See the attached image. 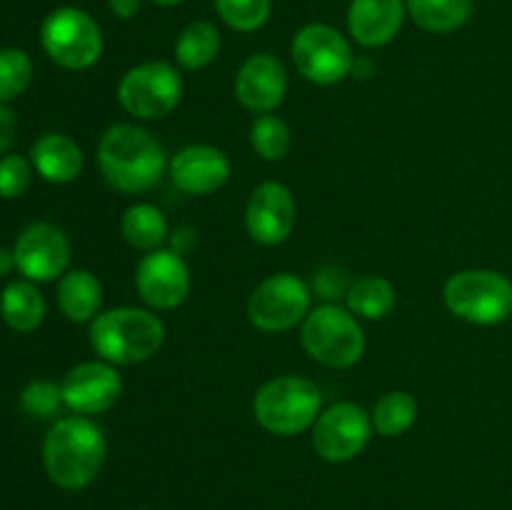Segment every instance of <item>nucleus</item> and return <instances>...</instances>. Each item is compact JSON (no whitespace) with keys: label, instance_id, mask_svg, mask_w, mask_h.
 Segmentation results:
<instances>
[{"label":"nucleus","instance_id":"f257e3e1","mask_svg":"<svg viewBox=\"0 0 512 510\" xmlns=\"http://www.w3.org/2000/svg\"><path fill=\"white\" fill-rule=\"evenodd\" d=\"M168 163L163 145L140 125H110L98 143L100 173L120 193H145L155 188Z\"/></svg>","mask_w":512,"mask_h":510},{"label":"nucleus","instance_id":"f03ea898","mask_svg":"<svg viewBox=\"0 0 512 510\" xmlns=\"http://www.w3.org/2000/svg\"><path fill=\"white\" fill-rule=\"evenodd\" d=\"M105 435L85 415L60 418L43 443V465L48 478L65 490H80L98 478L105 463Z\"/></svg>","mask_w":512,"mask_h":510},{"label":"nucleus","instance_id":"7ed1b4c3","mask_svg":"<svg viewBox=\"0 0 512 510\" xmlns=\"http://www.w3.org/2000/svg\"><path fill=\"white\" fill-rule=\"evenodd\" d=\"M90 345L100 360L113 365H135L158 355L165 340V325L143 308H110L90 320Z\"/></svg>","mask_w":512,"mask_h":510},{"label":"nucleus","instance_id":"20e7f679","mask_svg":"<svg viewBox=\"0 0 512 510\" xmlns=\"http://www.w3.org/2000/svg\"><path fill=\"white\" fill-rule=\"evenodd\" d=\"M323 413V393L300 375H280L268 380L253 398V415L260 428L273 435H298L313 428Z\"/></svg>","mask_w":512,"mask_h":510},{"label":"nucleus","instance_id":"39448f33","mask_svg":"<svg viewBox=\"0 0 512 510\" xmlns=\"http://www.w3.org/2000/svg\"><path fill=\"white\" fill-rule=\"evenodd\" d=\"M305 353L325 368L343 370L365 353V333L358 318L338 303H323L308 313L300 328Z\"/></svg>","mask_w":512,"mask_h":510},{"label":"nucleus","instance_id":"423d86ee","mask_svg":"<svg viewBox=\"0 0 512 510\" xmlns=\"http://www.w3.org/2000/svg\"><path fill=\"white\" fill-rule=\"evenodd\" d=\"M445 308L473 325H498L512 315V280L498 270L470 268L450 275Z\"/></svg>","mask_w":512,"mask_h":510},{"label":"nucleus","instance_id":"0eeeda50","mask_svg":"<svg viewBox=\"0 0 512 510\" xmlns=\"http://www.w3.org/2000/svg\"><path fill=\"white\" fill-rule=\"evenodd\" d=\"M40 43L53 63L65 70H85L103 55V33L80 8H58L45 18Z\"/></svg>","mask_w":512,"mask_h":510},{"label":"nucleus","instance_id":"6e6552de","mask_svg":"<svg viewBox=\"0 0 512 510\" xmlns=\"http://www.w3.org/2000/svg\"><path fill=\"white\" fill-rule=\"evenodd\" d=\"M183 98V78L165 60H150L130 68L120 78L118 100L138 120H158L173 113Z\"/></svg>","mask_w":512,"mask_h":510},{"label":"nucleus","instance_id":"1a4fd4ad","mask_svg":"<svg viewBox=\"0 0 512 510\" xmlns=\"http://www.w3.org/2000/svg\"><path fill=\"white\" fill-rule=\"evenodd\" d=\"M290 55L305 80L315 85H335L353 73L355 55L340 30L325 23H310L295 33Z\"/></svg>","mask_w":512,"mask_h":510},{"label":"nucleus","instance_id":"9d476101","mask_svg":"<svg viewBox=\"0 0 512 510\" xmlns=\"http://www.w3.org/2000/svg\"><path fill=\"white\" fill-rule=\"evenodd\" d=\"M313 303V290L293 273L265 278L248 300V318L263 333H285L303 323Z\"/></svg>","mask_w":512,"mask_h":510},{"label":"nucleus","instance_id":"9b49d317","mask_svg":"<svg viewBox=\"0 0 512 510\" xmlns=\"http://www.w3.org/2000/svg\"><path fill=\"white\" fill-rule=\"evenodd\" d=\"M373 435V420L358 403H335L318 415L313 425V448L328 463L358 458Z\"/></svg>","mask_w":512,"mask_h":510},{"label":"nucleus","instance_id":"f8f14e48","mask_svg":"<svg viewBox=\"0 0 512 510\" xmlns=\"http://www.w3.org/2000/svg\"><path fill=\"white\" fill-rule=\"evenodd\" d=\"M135 288H138L140 300L150 308H178L190 293L188 263L173 248L150 250L135 268Z\"/></svg>","mask_w":512,"mask_h":510},{"label":"nucleus","instance_id":"ddd939ff","mask_svg":"<svg viewBox=\"0 0 512 510\" xmlns=\"http://www.w3.org/2000/svg\"><path fill=\"white\" fill-rule=\"evenodd\" d=\"M15 268L30 283H50L65 275L70 263V243L60 228L50 223H35L15 240Z\"/></svg>","mask_w":512,"mask_h":510},{"label":"nucleus","instance_id":"4468645a","mask_svg":"<svg viewBox=\"0 0 512 510\" xmlns=\"http://www.w3.org/2000/svg\"><path fill=\"white\" fill-rule=\"evenodd\" d=\"M63 403L78 415H98L113 408L123 393V380L118 368L105 360H88L65 373Z\"/></svg>","mask_w":512,"mask_h":510},{"label":"nucleus","instance_id":"2eb2a0df","mask_svg":"<svg viewBox=\"0 0 512 510\" xmlns=\"http://www.w3.org/2000/svg\"><path fill=\"white\" fill-rule=\"evenodd\" d=\"M295 218H298V208H295V198L288 185L268 180L250 193L248 208H245V228L255 243H285L293 233Z\"/></svg>","mask_w":512,"mask_h":510},{"label":"nucleus","instance_id":"dca6fc26","mask_svg":"<svg viewBox=\"0 0 512 510\" xmlns=\"http://www.w3.org/2000/svg\"><path fill=\"white\" fill-rule=\"evenodd\" d=\"M288 93V70L275 55L255 53L235 75V98L250 113H273Z\"/></svg>","mask_w":512,"mask_h":510},{"label":"nucleus","instance_id":"f3484780","mask_svg":"<svg viewBox=\"0 0 512 510\" xmlns=\"http://www.w3.org/2000/svg\"><path fill=\"white\" fill-rule=\"evenodd\" d=\"M168 173L175 188L183 193L210 195L228 183L230 160L213 145H188L170 158Z\"/></svg>","mask_w":512,"mask_h":510},{"label":"nucleus","instance_id":"a211bd4d","mask_svg":"<svg viewBox=\"0 0 512 510\" xmlns=\"http://www.w3.org/2000/svg\"><path fill=\"white\" fill-rule=\"evenodd\" d=\"M405 0H350L348 30L363 48H383L405 23Z\"/></svg>","mask_w":512,"mask_h":510},{"label":"nucleus","instance_id":"6ab92c4d","mask_svg":"<svg viewBox=\"0 0 512 510\" xmlns=\"http://www.w3.org/2000/svg\"><path fill=\"white\" fill-rule=\"evenodd\" d=\"M33 168L43 175L48 183H73L83 170V150L73 138L63 133H45L35 140L30 150Z\"/></svg>","mask_w":512,"mask_h":510},{"label":"nucleus","instance_id":"aec40b11","mask_svg":"<svg viewBox=\"0 0 512 510\" xmlns=\"http://www.w3.org/2000/svg\"><path fill=\"white\" fill-rule=\"evenodd\" d=\"M103 285L90 270H70L58 283V308L73 323H90L98 315Z\"/></svg>","mask_w":512,"mask_h":510},{"label":"nucleus","instance_id":"412c9836","mask_svg":"<svg viewBox=\"0 0 512 510\" xmlns=\"http://www.w3.org/2000/svg\"><path fill=\"white\" fill-rule=\"evenodd\" d=\"M0 315L18 333H30L43 323L45 300L30 280H15L0 295Z\"/></svg>","mask_w":512,"mask_h":510},{"label":"nucleus","instance_id":"4be33fe9","mask_svg":"<svg viewBox=\"0 0 512 510\" xmlns=\"http://www.w3.org/2000/svg\"><path fill=\"white\" fill-rule=\"evenodd\" d=\"M120 230H123L125 243L135 250H143V253L163 248L170 235L163 210L150 203L130 205L120 220Z\"/></svg>","mask_w":512,"mask_h":510},{"label":"nucleus","instance_id":"5701e85b","mask_svg":"<svg viewBox=\"0 0 512 510\" xmlns=\"http://www.w3.org/2000/svg\"><path fill=\"white\" fill-rule=\"evenodd\" d=\"M410 20L428 33H453L473 15V0H405Z\"/></svg>","mask_w":512,"mask_h":510},{"label":"nucleus","instance_id":"b1692460","mask_svg":"<svg viewBox=\"0 0 512 510\" xmlns=\"http://www.w3.org/2000/svg\"><path fill=\"white\" fill-rule=\"evenodd\" d=\"M348 310L355 318L380 320L395 308V288L383 275H363L353 280L348 295H345Z\"/></svg>","mask_w":512,"mask_h":510},{"label":"nucleus","instance_id":"393cba45","mask_svg":"<svg viewBox=\"0 0 512 510\" xmlns=\"http://www.w3.org/2000/svg\"><path fill=\"white\" fill-rule=\"evenodd\" d=\"M220 33L208 20H198L183 28L175 40V60L183 70H203L218 58Z\"/></svg>","mask_w":512,"mask_h":510},{"label":"nucleus","instance_id":"a878e982","mask_svg":"<svg viewBox=\"0 0 512 510\" xmlns=\"http://www.w3.org/2000/svg\"><path fill=\"white\" fill-rule=\"evenodd\" d=\"M415 418H418V403L405 390H390V393L380 395L373 413H370L373 430L383 438H398V435L408 433Z\"/></svg>","mask_w":512,"mask_h":510},{"label":"nucleus","instance_id":"bb28decb","mask_svg":"<svg viewBox=\"0 0 512 510\" xmlns=\"http://www.w3.org/2000/svg\"><path fill=\"white\" fill-rule=\"evenodd\" d=\"M290 128L283 118L273 113H263L250 125V145L263 160H283L288 155Z\"/></svg>","mask_w":512,"mask_h":510},{"label":"nucleus","instance_id":"cd10ccee","mask_svg":"<svg viewBox=\"0 0 512 510\" xmlns=\"http://www.w3.org/2000/svg\"><path fill=\"white\" fill-rule=\"evenodd\" d=\"M220 20L238 33L263 28L273 10V0H215Z\"/></svg>","mask_w":512,"mask_h":510},{"label":"nucleus","instance_id":"c85d7f7f","mask_svg":"<svg viewBox=\"0 0 512 510\" xmlns=\"http://www.w3.org/2000/svg\"><path fill=\"white\" fill-rule=\"evenodd\" d=\"M33 80V60L20 48L0 50V103L23 95Z\"/></svg>","mask_w":512,"mask_h":510},{"label":"nucleus","instance_id":"c756f323","mask_svg":"<svg viewBox=\"0 0 512 510\" xmlns=\"http://www.w3.org/2000/svg\"><path fill=\"white\" fill-rule=\"evenodd\" d=\"M20 405H23L25 413L33 415V418H53L60 410V405H65L63 390H60V385L50 383V380H33V383L23 390V395H20Z\"/></svg>","mask_w":512,"mask_h":510},{"label":"nucleus","instance_id":"7c9ffc66","mask_svg":"<svg viewBox=\"0 0 512 510\" xmlns=\"http://www.w3.org/2000/svg\"><path fill=\"white\" fill-rule=\"evenodd\" d=\"M30 163L23 155H3L0 158V195L20 198L30 188Z\"/></svg>","mask_w":512,"mask_h":510},{"label":"nucleus","instance_id":"2f4dec72","mask_svg":"<svg viewBox=\"0 0 512 510\" xmlns=\"http://www.w3.org/2000/svg\"><path fill=\"white\" fill-rule=\"evenodd\" d=\"M350 285H353V278H350V273L343 265H325V268H320L318 273L313 275L310 290H313L320 300H325V303H335V300L348 295Z\"/></svg>","mask_w":512,"mask_h":510},{"label":"nucleus","instance_id":"473e14b6","mask_svg":"<svg viewBox=\"0 0 512 510\" xmlns=\"http://www.w3.org/2000/svg\"><path fill=\"white\" fill-rule=\"evenodd\" d=\"M15 138V118L3 103H0V155L10 148Z\"/></svg>","mask_w":512,"mask_h":510},{"label":"nucleus","instance_id":"72a5a7b5","mask_svg":"<svg viewBox=\"0 0 512 510\" xmlns=\"http://www.w3.org/2000/svg\"><path fill=\"white\" fill-rule=\"evenodd\" d=\"M140 5H143V0H108V8L110 13L115 15V18L120 20H130L138 15Z\"/></svg>","mask_w":512,"mask_h":510},{"label":"nucleus","instance_id":"f704fd0d","mask_svg":"<svg viewBox=\"0 0 512 510\" xmlns=\"http://www.w3.org/2000/svg\"><path fill=\"white\" fill-rule=\"evenodd\" d=\"M173 235H175V238H173V250H175V253L183 255L185 250L193 248V243H195V230L193 228H188V225H180V228L175 230Z\"/></svg>","mask_w":512,"mask_h":510},{"label":"nucleus","instance_id":"c9c22d12","mask_svg":"<svg viewBox=\"0 0 512 510\" xmlns=\"http://www.w3.org/2000/svg\"><path fill=\"white\" fill-rule=\"evenodd\" d=\"M13 268H15V255H13V250L0 248V278H3V275H8Z\"/></svg>","mask_w":512,"mask_h":510},{"label":"nucleus","instance_id":"e433bc0d","mask_svg":"<svg viewBox=\"0 0 512 510\" xmlns=\"http://www.w3.org/2000/svg\"><path fill=\"white\" fill-rule=\"evenodd\" d=\"M153 5H160V8H173V5L183 3V0H150Z\"/></svg>","mask_w":512,"mask_h":510}]
</instances>
